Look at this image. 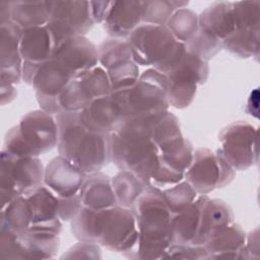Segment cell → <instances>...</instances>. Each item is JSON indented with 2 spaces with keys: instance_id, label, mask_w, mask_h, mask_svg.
<instances>
[{
  "instance_id": "cell-27",
  "label": "cell",
  "mask_w": 260,
  "mask_h": 260,
  "mask_svg": "<svg viewBox=\"0 0 260 260\" xmlns=\"http://www.w3.org/2000/svg\"><path fill=\"white\" fill-rule=\"evenodd\" d=\"M199 28L222 41L236 30L233 2H215L198 15Z\"/></svg>"
},
{
  "instance_id": "cell-41",
  "label": "cell",
  "mask_w": 260,
  "mask_h": 260,
  "mask_svg": "<svg viewBox=\"0 0 260 260\" xmlns=\"http://www.w3.org/2000/svg\"><path fill=\"white\" fill-rule=\"evenodd\" d=\"M207 259L203 246L171 244L162 259Z\"/></svg>"
},
{
  "instance_id": "cell-23",
  "label": "cell",
  "mask_w": 260,
  "mask_h": 260,
  "mask_svg": "<svg viewBox=\"0 0 260 260\" xmlns=\"http://www.w3.org/2000/svg\"><path fill=\"white\" fill-rule=\"evenodd\" d=\"M73 78L72 73L64 65L52 58L39 67L31 85L37 98L57 99Z\"/></svg>"
},
{
  "instance_id": "cell-34",
  "label": "cell",
  "mask_w": 260,
  "mask_h": 260,
  "mask_svg": "<svg viewBox=\"0 0 260 260\" xmlns=\"http://www.w3.org/2000/svg\"><path fill=\"white\" fill-rule=\"evenodd\" d=\"M166 26L177 41L185 44L190 41L199 29L198 14L189 8L177 9Z\"/></svg>"
},
{
  "instance_id": "cell-3",
  "label": "cell",
  "mask_w": 260,
  "mask_h": 260,
  "mask_svg": "<svg viewBox=\"0 0 260 260\" xmlns=\"http://www.w3.org/2000/svg\"><path fill=\"white\" fill-rule=\"evenodd\" d=\"M138 228V243L130 259H162L172 244L174 213L159 190L147 187L132 208Z\"/></svg>"
},
{
  "instance_id": "cell-17",
  "label": "cell",
  "mask_w": 260,
  "mask_h": 260,
  "mask_svg": "<svg viewBox=\"0 0 260 260\" xmlns=\"http://www.w3.org/2000/svg\"><path fill=\"white\" fill-rule=\"evenodd\" d=\"M64 65L75 77L99 65L98 47L85 36H76L61 41L53 57Z\"/></svg>"
},
{
  "instance_id": "cell-8",
  "label": "cell",
  "mask_w": 260,
  "mask_h": 260,
  "mask_svg": "<svg viewBox=\"0 0 260 260\" xmlns=\"http://www.w3.org/2000/svg\"><path fill=\"white\" fill-rule=\"evenodd\" d=\"M208 75V62L187 51L181 62L166 74V95L169 105L176 109L189 107L194 101L198 86L206 82Z\"/></svg>"
},
{
  "instance_id": "cell-38",
  "label": "cell",
  "mask_w": 260,
  "mask_h": 260,
  "mask_svg": "<svg viewBox=\"0 0 260 260\" xmlns=\"http://www.w3.org/2000/svg\"><path fill=\"white\" fill-rule=\"evenodd\" d=\"M185 46L188 52L206 62L222 49L221 41L201 28L198 29L197 34L190 41L185 43Z\"/></svg>"
},
{
  "instance_id": "cell-15",
  "label": "cell",
  "mask_w": 260,
  "mask_h": 260,
  "mask_svg": "<svg viewBox=\"0 0 260 260\" xmlns=\"http://www.w3.org/2000/svg\"><path fill=\"white\" fill-rule=\"evenodd\" d=\"M17 126L36 156L49 152L57 146L58 125L54 115L43 110H35L25 114Z\"/></svg>"
},
{
  "instance_id": "cell-4",
  "label": "cell",
  "mask_w": 260,
  "mask_h": 260,
  "mask_svg": "<svg viewBox=\"0 0 260 260\" xmlns=\"http://www.w3.org/2000/svg\"><path fill=\"white\" fill-rule=\"evenodd\" d=\"M166 89L167 76L150 67L135 82L112 89L111 96L119 107L123 122L168 111Z\"/></svg>"
},
{
  "instance_id": "cell-21",
  "label": "cell",
  "mask_w": 260,
  "mask_h": 260,
  "mask_svg": "<svg viewBox=\"0 0 260 260\" xmlns=\"http://www.w3.org/2000/svg\"><path fill=\"white\" fill-rule=\"evenodd\" d=\"M246 233L235 221L214 232L202 245L207 259H244Z\"/></svg>"
},
{
  "instance_id": "cell-13",
  "label": "cell",
  "mask_w": 260,
  "mask_h": 260,
  "mask_svg": "<svg viewBox=\"0 0 260 260\" xmlns=\"http://www.w3.org/2000/svg\"><path fill=\"white\" fill-rule=\"evenodd\" d=\"M98 55L99 65L108 73L112 89L129 85L139 78V67L127 40L111 38L104 41L98 47Z\"/></svg>"
},
{
  "instance_id": "cell-5",
  "label": "cell",
  "mask_w": 260,
  "mask_h": 260,
  "mask_svg": "<svg viewBox=\"0 0 260 260\" xmlns=\"http://www.w3.org/2000/svg\"><path fill=\"white\" fill-rule=\"evenodd\" d=\"M93 240L100 246L129 258L138 243V228L133 210L120 205L95 210Z\"/></svg>"
},
{
  "instance_id": "cell-39",
  "label": "cell",
  "mask_w": 260,
  "mask_h": 260,
  "mask_svg": "<svg viewBox=\"0 0 260 260\" xmlns=\"http://www.w3.org/2000/svg\"><path fill=\"white\" fill-rule=\"evenodd\" d=\"M259 1L233 2L236 30L240 28H259Z\"/></svg>"
},
{
  "instance_id": "cell-20",
  "label": "cell",
  "mask_w": 260,
  "mask_h": 260,
  "mask_svg": "<svg viewBox=\"0 0 260 260\" xmlns=\"http://www.w3.org/2000/svg\"><path fill=\"white\" fill-rule=\"evenodd\" d=\"M81 125L92 133L112 134L122 118L119 107L111 95L94 100L78 113Z\"/></svg>"
},
{
  "instance_id": "cell-28",
  "label": "cell",
  "mask_w": 260,
  "mask_h": 260,
  "mask_svg": "<svg viewBox=\"0 0 260 260\" xmlns=\"http://www.w3.org/2000/svg\"><path fill=\"white\" fill-rule=\"evenodd\" d=\"M234 219L233 209L225 201L208 198L202 208L200 229L194 245L202 246L214 232L233 223Z\"/></svg>"
},
{
  "instance_id": "cell-45",
  "label": "cell",
  "mask_w": 260,
  "mask_h": 260,
  "mask_svg": "<svg viewBox=\"0 0 260 260\" xmlns=\"http://www.w3.org/2000/svg\"><path fill=\"white\" fill-rule=\"evenodd\" d=\"M17 94L16 86L13 83L7 81H1V105L11 103Z\"/></svg>"
},
{
  "instance_id": "cell-46",
  "label": "cell",
  "mask_w": 260,
  "mask_h": 260,
  "mask_svg": "<svg viewBox=\"0 0 260 260\" xmlns=\"http://www.w3.org/2000/svg\"><path fill=\"white\" fill-rule=\"evenodd\" d=\"M11 21V1L0 2V24Z\"/></svg>"
},
{
  "instance_id": "cell-22",
  "label": "cell",
  "mask_w": 260,
  "mask_h": 260,
  "mask_svg": "<svg viewBox=\"0 0 260 260\" xmlns=\"http://www.w3.org/2000/svg\"><path fill=\"white\" fill-rule=\"evenodd\" d=\"M141 23L140 1H113L103 26L111 38L127 40Z\"/></svg>"
},
{
  "instance_id": "cell-1",
  "label": "cell",
  "mask_w": 260,
  "mask_h": 260,
  "mask_svg": "<svg viewBox=\"0 0 260 260\" xmlns=\"http://www.w3.org/2000/svg\"><path fill=\"white\" fill-rule=\"evenodd\" d=\"M160 113L123 121L111 134V162L120 171L133 173L146 188L159 161L158 147L151 138L150 129Z\"/></svg>"
},
{
  "instance_id": "cell-37",
  "label": "cell",
  "mask_w": 260,
  "mask_h": 260,
  "mask_svg": "<svg viewBox=\"0 0 260 260\" xmlns=\"http://www.w3.org/2000/svg\"><path fill=\"white\" fill-rule=\"evenodd\" d=\"M160 193L174 214L187 207L198 196L196 191L185 179L172 187L160 190Z\"/></svg>"
},
{
  "instance_id": "cell-35",
  "label": "cell",
  "mask_w": 260,
  "mask_h": 260,
  "mask_svg": "<svg viewBox=\"0 0 260 260\" xmlns=\"http://www.w3.org/2000/svg\"><path fill=\"white\" fill-rule=\"evenodd\" d=\"M150 135L157 147L182 136L179 119L170 111L158 114L151 124Z\"/></svg>"
},
{
  "instance_id": "cell-33",
  "label": "cell",
  "mask_w": 260,
  "mask_h": 260,
  "mask_svg": "<svg viewBox=\"0 0 260 260\" xmlns=\"http://www.w3.org/2000/svg\"><path fill=\"white\" fill-rule=\"evenodd\" d=\"M222 49L240 58L258 57L259 28H240L222 41Z\"/></svg>"
},
{
  "instance_id": "cell-14",
  "label": "cell",
  "mask_w": 260,
  "mask_h": 260,
  "mask_svg": "<svg viewBox=\"0 0 260 260\" xmlns=\"http://www.w3.org/2000/svg\"><path fill=\"white\" fill-rule=\"evenodd\" d=\"M56 46V39L47 24L22 29L19 50L23 60L22 80L26 84L31 85L39 67L52 59Z\"/></svg>"
},
{
  "instance_id": "cell-2",
  "label": "cell",
  "mask_w": 260,
  "mask_h": 260,
  "mask_svg": "<svg viewBox=\"0 0 260 260\" xmlns=\"http://www.w3.org/2000/svg\"><path fill=\"white\" fill-rule=\"evenodd\" d=\"M78 113H60L55 116L59 155L71 161L85 175L101 172L111 162V134L88 131L79 122Z\"/></svg>"
},
{
  "instance_id": "cell-24",
  "label": "cell",
  "mask_w": 260,
  "mask_h": 260,
  "mask_svg": "<svg viewBox=\"0 0 260 260\" xmlns=\"http://www.w3.org/2000/svg\"><path fill=\"white\" fill-rule=\"evenodd\" d=\"M208 198L207 195H198L191 204L173 215L172 244L194 245L200 229L202 208Z\"/></svg>"
},
{
  "instance_id": "cell-29",
  "label": "cell",
  "mask_w": 260,
  "mask_h": 260,
  "mask_svg": "<svg viewBox=\"0 0 260 260\" xmlns=\"http://www.w3.org/2000/svg\"><path fill=\"white\" fill-rule=\"evenodd\" d=\"M194 150L192 143L182 135L158 146V160L168 169L185 175L193 160Z\"/></svg>"
},
{
  "instance_id": "cell-18",
  "label": "cell",
  "mask_w": 260,
  "mask_h": 260,
  "mask_svg": "<svg viewBox=\"0 0 260 260\" xmlns=\"http://www.w3.org/2000/svg\"><path fill=\"white\" fill-rule=\"evenodd\" d=\"M85 177L75 165L58 155L46 166L43 183L58 198H71L78 194Z\"/></svg>"
},
{
  "instance_id": "cell-44",
  "label": "cell",
  "mask_w": 260,
  "mask_h": 260,
  "mask_svg": "<svg viewBox=\"0 0 260 260\" xmlns=\"http://www.w3.org/2000/svg\"><path fill=\"white\" fill-rule=\"evenodd\" d=\"M259 233L255 229L246 237V245L244 249V259H258L259 258Z\"/></svg>"
},
{
  "instance_id": "cell-31",
  "label": "cell",
  "mask_w": 260,
  "mask_h": 260,
  "mask_svg": "<svg viewBox=\"0 0 260 260\" xmlns=\"http://www.w3.org/2000/svg\"><path fill=\"white\" fill-rule=\"evenodd\" d=\"M111 182L118 205L126 208L132 209L146 189V186L138 177L127 171L117 173L111 179Z\"/></svg>"
},
{
  "instance_id": "cell-30",
  "label": "cell",
  "mask_w": 260,
  "mask_h": 260,
  "mask_svg": "<svg viewBox=\"0 0 260 260\" xmlns=\"http://www.w3.org/2000/svg\"><path fill=\"white\" fill-rule=\"evenodd\" d=\"M48 20L47 1H11V21L20 28L43 26Z\"/></svg>"
},
{
  "instance_id": "cell-36",
  "label": "cell",
  "mask_w": 260,
  "mask_h": 260,
  "mask_svg": "<svg viewBox=\"0 0 260 260\" xmlns=\"http://www.w3.org/2000/svg\"><path fill=\"white\" fill-rule=\"evenodd\" d=\"M141 21L147 24L166 25L173 13L177 10L173 1L146 0L140 1Z\"/></svg>"
},
{
  "instance_id": "cell-25",
  "label": "cell",
  "mask_w": 260,
  "mask_h": 260,
  "mask_svg": "<svg viewBox=\"0 0 260 260\" xmlns=\"http://www.w3.org/2000/svg\"><path fill=\"white\" fill-rule=\"evenodd\" d=\"M78 195L81 205L92 210H105L118 205L111 178L102 172L86 175Z\"/></svg>"
},
{
  "instance_id": "cell-10",
  "label": "cell",
  "mask_w": 260,
  "mask_h": 260,
  "mask_svg": "<svg viewBox=\"0 0 260 260\" xmlns=\"http://www.w3.org/2000/svg\"><path fill=\"white\" fill-rule=\"evenodd\" d=\"M236 171L216 152L201 147L194 150L193 160L185 172V180L198 195H207L230 185Z\"/></svg>"
},
{
  "instance_id": "cell-6",
  "label": "cell",
  "mask_w": 260,
  "mask_h": 260,
  "mask_svg": "<svg viewBox=\"0 0 260 260\" xmlns=\"http://www.w3.org/2000/svg\"><path fill=\"white\" fill-rule=\"evenodd\" d=\"M45 168L40 157H14L1 151V203L2 206L41 186Z\"/></svg>"
},
{
  "instance_id": "cell-26",
  "label": "cell",
  "mask_w": 260,
  "mask_h": 260,
  "mask_svg": "<svg viewBox=\"0 0 260 260\" xmlns=\"http://www.w3.org/2000/svg\"><path fill=\"white\" fill-rule=\"evenodd\" d=\"M20 259H52L55 258L60 246L58 234L31 230L16 234Z\"/></svg>"
},
{
  "instance_id": "cell-12",
  "label": "cell",
  "mask_w": 260,
  "mask_h": 260,
  "mask_svg": "<svg viewBox=\"0 0 260 260\" xmlns=\"http://www.w3.org/2000/svg\"><path fill=\"white\" fill-rule=\"evenodd\" d=\"M49 20L57 45L68 38L85 36L93 26L89 1H47Z\"/></svg>"
},
{
  "instance_id": "cell-42",
  "label": "cell",
  "mask_w": 260,
  "mask_h": 260,
  "mask_svg": "<svg viewBox=\"0 0 260 260\" xmlns=\"http://www.w3.org/2000/svg\"><path fill=\"white\" fill-rule=\"evenodd\" d=\"M58 199H59L60 219L62 221H71L82 206L79 195L77 194L71 198H58Z\"/></svg>"
},
{
  "instance_id": "cell-43",
  "label": "cell",
  "mask_w": 260,
  "mask_h": 260,
  "mask_svg": "<svg viewBox=\"0 0 260 260\" xmlns=\"http://www.w3.org/2000/svg\"><path fill=\"white\" fill-rule=\"evenodd\" d=\"M113 1H89V8L94 23H102L106 20L112 9Z\"/></svg>"
},
{
  "instance_id": "cell-19",
  "label": "cell",
  "mask_w": 260,
  "mask_h": 260,
  "mask_svg": "<svg viewBox=\"0 0 260 260\" xmlns=\"http://www.w3.org/2000/svg\"><path fill=\"white\" fill-rule=\"evenodd\" d=\"M1 26V81L18 84L22 80L23 60L19 43L22 28L13 21Z\"/></svg>"
},
{
  "instance_id": "cell-40",
  "label": "cell",
  "mask_w": 260,
  "mask_h": 260,
  "mask_svg": "<svg viewBox=\"0 0 260 260\" xmlns=\"http://www.w3.org/2000/svg\"><path fill=\"white\" fill-rule=\"evenodd\" d=\"M102 250L99 244L79 241L70 247L61 259H101Z\"/></svg>"
},
{
  "instance_id": "cell-9",
  "label": "cell",
  "mask_w": 260,
  "mask_h": 260,
  "mask_svg": "<svg viewBox=\"0 0 260 260\" xmlns=\"http://www.w3.org/2000/svg\"><path fill=\"white\" fill-rule=\"evenodd\" d=\"M112 85L106 70L98 65L76 75L57 96L60 113H78L94 100L111 95Z\"/></svg>"
},
{
  "instance_id": "cell-11",
  "label": "cell",
  "mask_w": 260,
  "mask_h": 260,
  "mask_svg": "<svg viewBox=\"0 0 260 260\" xmlns=\"http://www.w3.org/2000/svg\"><path fill=\"white\" fill-rule=\"evenodd\" d=\"M127 42L137 65L154 67L169 56L178 41L166 25L141 23Z\"/></svg>"
},
{
  "instance_id": "cell-7",
  "label": "cell",
  "mask_w": 260,
  "mask_h": 260,
  "mask_svg": "<svg viewBox=\"0 0 260 260\" xmlns=\"http://www.w3.org/2000/svg\"><path fill=\"white\" fill-rule=\"evenodd\" d=\"M216 153L235 171H246L258 162V129L246 121H236L218 134Z\"/></svg>"
},
{
  "instance_id": "cell-16",
  "label": "cell",
  "mask_w": 260,
  "mask_h": 260,
  "mask_svg": "<svg viewBox=\"0 0 260 260\" xmlns=\"http://www.w3.org/2000/svg\"><path fill=\"white\" fill-rule=\"evenodd\" d=\"M30 209L31 230H41L60 235L62 220L59 217V199L44 183L23 195Z\"/></svg>"
},
{
  "instance_id": "cell-32",
  "label": "cell",
  "mask_w": 260,
  "mask_h": 260,
  "mask_svg": "<svg viewBox=\"0 0 260 260\" xmlns=\"http://www.w3.org/2000/svg\"><path fill=\"white\" fill-rule=\"evenodd\" d=\"M30 226V209L26 198L22 195L1 207L0 230L13 234H21Z\"/></svg>"
}]
</instances>
